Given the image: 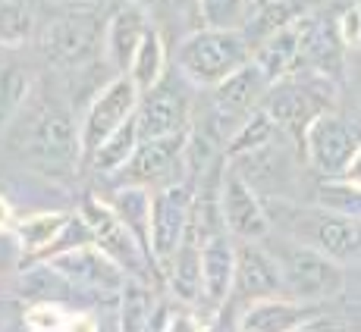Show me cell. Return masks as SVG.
Segmentation results:
<instances>
[{"mask_svg": "<svg viewBox=\"0 0 361 332\" xmlns=\"http://www.w3.org/2000/svg\"><path fill=\"white\" fill-rule=\"evenodd\" d=\"M0 135L10 160L41 182H66L85 163L79 120L51 94H32Z\"/></svg>", "mask_w": 361, "mask_h": 332, "instance_id": "obj_1", "label": "cell"}, {"mask_svg": "<svg viewBox=\"0 0 361 332\" xmlns=\"http://www.w3.org/2000/svg\"><path fill=\"white\" fill-rule=\"evenodd\" d=\"M270 226L295 241L324 251L343 267L361 264V219L352 213L327 204H289V200H270L267 204Z\"/></svg>", "mask_w": 361, "mask_h": 332, "instance_id": "obj_2", "label": "cell"}, {"mask_svg": "<svg viewBox=\"0 0 361 332\" xmlns=\"http://www.w3.org/2000/svg\"><path fill=\"white\" fill-rule=\"evenodd\" d=\"M264 245L270 248V254L280 264L289 298L321 304L336 298L345 288V267L339 260L327 257L324 251H317V248L289 238L283 232H270L264 238Z\"/></svg>", "mask_w": 361, "mask_h": 332, "instance_id": "obj_3", "label": "cell"}, {"mask_svg": "<svg viewBox=\"0 0 361 332\" xmlns=\"http://www.w3.org/2000/svg\"><path fill=\"white\" fill-rule=\"evenodd\" d=\"M104 29L107 19L94 10H66L44 19L38 32V53L54 72H82L104 60Z\"/></svg>", "mask_w": 361, "mask_h": 332, "instance_id": "obj_4", "label": "cell"}, {"mask_svg": "<svg viewBox=\"0 0 361 332\" xmlns=\"http://www.w3.org/2000/svg\"><path fill=\"white\" fill-rule=\"evenodd\" d=\"M252 60V41L235 29H207L198 25L185 38H179L176 57L173 63L176 69L192 82V88H214L233 75L239 66Z\"/></svg>", "mask_w": 361, "mask_h": 332, "instance_id": "obj_5", "label": "cell"}, {"mask_svg": "<svg viewBox=\"0 0 361 332\" xmlns=\"http://www.w3.org/2000/svg\"><path fill=\"white\" fill-rule=\"evenodd\" d=\"M333 82L336 79H327V75H317V72H293L267 88V98H264L261 110L283 132L295 138L298 151H302V135L308 129V122L317 113L330 110Z\"/></svg>", "mask_w": 361, "mask_h": 332, "instance_id": "obj_6", "label": "cell"}, {"mask_svg": "<svg viewBox=\"0 0 361 332\" xmlns=\"http://www.w3.org/2000/svg\"><path fill=\"white\" fill-rule=\"evenodd\" d=\"M361 148V132L345 116L324 110L308 122L302 135V157L324 179H343L352 157Z\"/></svg>", "mask_w": 361, "mask_h": 332, "instance_id": "obj_7", "label": "cell"}, {"mask_svg": "<svg viewBox=\"0 0 361 332\" xmlns=\"http://www.w3.org/2000/svg\"><path fill=\"white\" fill-rule=\"evenodd\" d=\"M189 88H192V82L176 69V75H170V79L164 75L154 88L142 91L138 110H135L138 135L166 138V135L189 132L192 120H195V107H192Z\"/></svg>", "mask_w": 361, "mask_h": 332, "instance_id": "obj_8", "label": "cell"}, {"mask_svg": "<svg viewBox=\"0 0 361 332\" xmlns=\"http://www.w3.org/2000/svg\"><path fill=\"white\" fill-rule=\"evenodd\" d=\"M192 213H195V189L189 182L154 189V198H151V257H154L161 276L192 229Z\"/></svg>", "mask_w": 361, "mask_h": 332, "instance_id": "obj_9", "label": "cell"}, {"mask_svg": "<svg viewBox=\"0 0 361 332\" xmlns=\"http://www.w3.org/2000/svg\"><path fill=\"white\" fill-rule=\"evenodd\" d=\"M138 98H142V91L135 88V82H132L129 75H120V72H116L101 91H94L92 98H88L85 113H82V120H79L85 163L116 129L126 126L132 116H135Z\"/></svg>", "mask_w": 361, "mask_h": 332, "instance_id": "obj_10", "label": "cell"}, {"mask_svg": "<svg viewBox=\"0 0 361 332\" xmlns=\"http://www.w3.org/2000/svg\"><path fill=\"white\" fill-rule=\"evenodd\" d=\"M217 204H220V219H224L226 232L235 241H264L274 232L261 191L248 179H242L230 163H226L224 176H220Z\"/></svg>", "mask_w": 361, "mask_h": 332, "instance_id": "obj_11", "label": "cell"}, {"mask_svg": "<svg viewBox=\"0 0 361 332\" xmlns=\"http://www.w3.org/2000/svg\"><path fill=\"white\" fill-rule=\"evenodd\" d=\"M192 129V126H189ZM185 138L189 132L166 138H142L129 163L116 172L120 185H145V189H164L173 182H185Z\"/></svg>", "mask_w": 361, "mask_h": 332, "instance_id": "obj_12", "label": "cell"}, {"mask_svg": "<svg viewBox=\"0 0 361 332\" xmlns=\"http://www.w3.org/2000/svg\"><path fill=\"white\" fill-rule=\"evenodd\" d=\"M47 267L57 276H63V282H73L79 292H88L94 298H120L123 286H126V269L94 241L57 254L47 260Z\"/></svg>", "mask_w": 361, "mask_h": 332, "instance_id": "obj_13", "label": "cell"}, {"mask_svg": "<svg viewBox=\"0 0 361 332\" xmlns=\"http://www.w3.org/2000/svg\"><path fill=\"white\" fill-rule=\"evenodd\" d=\"M280 295H289V292H286V282H283L280 264L270 254V248L264 241H239L233 292L226 304H235V310H242L255 301L280 298Z\"/></svg>", "mask_w": 361, "mask_h": 332, "instance_id": "obj_14", "label": "cell"}, {"mask_svg": "<svg viewBox=\"0 0 361 332\" xmlns=\"http://www.w3.org/2000/svg\"><path fill=\"white\" fill-rule=\"evenodd\" d=\"M201 241V279H204V304L217 310L220 304L230 301L233 276H235V251L239 241L226 232L224 223H195Z\"/></svg>", "mask_w": 361, "mask_h": 332, "instance_id": "obj_15", "label": "cell"}, {"mask_svg": "<svg viewBox=\"0 0 361 332\" xmlns=\"http://www.w3.org/2000/svg\"><path fill=\"white\" fill-rule=\"evenodd\" d=\"M270 85H274V82L261 72V66L255 63V60H248V63L239 66L233 75H226L220 85L207 88V94H211V110H217L220 116H226L230 122L242 126L248 116L261 110Z\"/></svg>", "mask_w": 361, "mask_h": 332, "instance_id": "obj_16", "label": "cell"}, {"mask_svg": "<svg viewBox=\"0 0 361 332\" xmlns=\"http://www.w3.org/2000/svg\"><path fill=\"white\" fill-rule=\"evenodd\" d=\"M154 29V19L142 4H126L107 16V29H104V63L114 72L126 75L135 51L142 47L145 34Z\"/></svg>", "mask_w": 361, "mask_h": 332, "instance_id": "obj_17", "label": "cell"}, {"mask_svg": "<svg viewBox=\"0 0 361 332\" xmlns=\"http://www.w3.org/2000/svg\"><path fill=\"white\" fill-rule=\"evenodd\" d=\"M317 317H321V310L314 304L280 295V298H264L242 307L235 326L252 332H289V329H311V323Z\"/></svg>", "mask_w": 361, "mask_h": 332, "instance_id": "obj_18", "label": "cell"}, {"mask_svg": "<svg viewBox=\"0 0 361 332\" xmlns=\"http://www.w3.org/2000/svg\"><path fill=\"white\" fill-rule=\"evenodd\" d=\"M35 94V72L16 57V47H0V132Z\"/></svg>", "mask_w": 361, "mask_h": 332, "instance_id": "obj_19", "label": "cell"}, {"mask_svg": "<svg viewBox=\"0 0 361 332\" xmlns=\"http://www.w3.org/2000/svg\"><path fill=\"white\" fill-rule=\"evenodd\" d=\"M308 13V0H252V10H248V19L242 25V34L255 44H261L264 38L276 34L280 29H289L293 23Z\"/></svg>", "mask_w": 361, "mask_h": 332, "instance_id": "obj_20", "label": "cell"}, {"mask_svg": "<svg viewBox=\"0 0 361 332\" xmlns=\"http://www.w3.org/2000/svg\"><path fill=\"white\" fill-rule=\"evenodd\" d=\"M69 217H73L69 210H51V207H41V210L29 213V217L16 219V223H13V232H16L19 248H23L25 257L41 260V254H44L47 248L60 238V232H63V226L69 223Z\"/></svg>", "mask_w": 361, "mask_h": 332, "instance_id": "obj_21", "label": "cell"}, {"mask_svg": "<svg viewBox=\"0 0 361 332\" xmlns=\"http://www.w3.org/2000/svg\"><path fill=\"white\" fill-rule=\"evenodd\" d=\"M151 198L154 191L145 185H116L110 195V207L120 217V223L142 241V248L151 254Z\"/></svg>", "mask_w": 361, "mask_h": 332, "instance_id": "obj_22", "label": "cell"}, {"mask_svg": "<svg viewBox=\"0 0 361 332\" xmlns=\"http://www.w3.org/2000/svg\"><path fill=\"white\" fill-rule=\"evenodd\" d=\"M252 60L261 66V72L270 82H280L286 75H293L298 66V23L264 38L261 44H255Z\"/></svg>", "mask_w": 361, "mask_h": 332, "instance_id": "obj_23", "label": "cell"}, {"mask_svg": "<svg viewBox=\"0 0 361 332\" xmlns=\"http://www.w3.org/2000/svg\"><path fill=\"white\" fill-rule=\"evenodd\" d=\"M38 0H0V47H25L41 32Z\"/></svg>", "mask_w": 361, "mask_h": 332, "instance_id": "obj_24", "label": "cell"}, {"mask_svg": "<svg viewBox=\"0 0 361 332\" xmlns=\"http://www.w3.org/2000/svg\"><path fill=\"white\" fill-rule=\"evenodd\" d=\"M170 53H166V41H164V32L157 29H151L148 34H145V41H142V47L135 51V57H132V63H129V79L135 82V88L138 91H148V88H154L157 82L166 75V69H170Z\"/></svg>", "mask_w": 361, "mask_h": 332, "instance_id": "obj_25", "label": "cell"}, {"mask_svg": "<svg viewBox=\"0 0 361 332\" xmlns=\"http://www.w3.org/2000/svg\"><path fill=\"white\" fill-rule=\"evenodd\" d=\"M138 141H142V135H138V122H135V116H132L126 126L116 129V132L110 135L92 157H88L85 166L94 170V172H101V176H116V172L129 163V157L135 154Z\"/></svg>", "mask_w": 361, "mask_h": 332, "instance_id": "obj_26", "label": "cell"}, {"mask_svg": "<svg viewBox=\"0 0 361 332\" xmlns=\"http://www.w3.org/2000/svg\"><path fill=\"white\" fill-rule=\"evenodd\" d=\"M161 304L154 301L151 295V286H148V276H135V279H126L120 292V326L123 329H145L151 326V314H157Z\"/></svg>", "mask_w": 361, "mask_h": 332, "instance_id": "obj_27", "label": "cell"}, {"mask_svg": "<svg viewBox=\"0 0 361 332\" xmlns=\"http://www.w3.org/2000/svg\"><path fill=\"white\" fill-rule=\"evenodd\" d=\"M252 10V0H198L201 25L207 29H235L242 32Z\"/></svg>", "mask_w": 361, "mask_h": 332, "instance_id": "obj_28", "label": "cell"}, {"mask_svg": "<svg viewBox=\"0 0 361 332\" xmlns=\"http://www.w3.org/2000/svg\"><path fill=\"white\" fill-rule=\"evenodd\" d=\"M23 323L32 329H66V326H92V317H75L63 304L38 301L23 314Z\"/></svg>", "mask_w": 361, "mask_h": 332, "instance_id": "obj_29", "label": "cell"}, {"mask_svg": "<svg viewBox=\"0 0 361 332\" xmlns=\"http://www.w3.org/2000/svg\"><path fill=\"white\" fill-rule=\"evenodd\" d=\"M145 10L151 13V19L157 23H170V25H183L185 34L195 32V23L201 25L198 16V0H135Z\"/></svg>", "mask_w": 361, "mask_h": 332, "instance_id": "obj_30", "label": "cell"}, {"mask_svg": "<svg viewBox=\"0 0 361 332\" xmlns=\"http://www.w3.org/2000/svg\"><path fill=\"white\" fill-rule=\"evenodd\" d=\"M333 25H336L343 44L352 47V51H358L361 47V0L343 4V10L333 16Z\"/></svg>", "mask_w": 361, "mask_h": 332, "instance_id": "obj_31", "label": "cell"}, {"mask_svg": "<svg viewBox=\"0 0 361 332\" xmlns=\"http://www.w3.org/2000/svg\"><path fill=\"white\" fill-rule=\"evenodd\" d=\"M19 257H25V254H23V248H19L16 232L4 229V232H0V273H4V269H10L13 264H23Z\"/></svg>", "mask_w": 361, "mask_h": 332, "instance_id": "obj_32", "label": "cell"}, {"mask_svg": "<svg viewBox=\"0 0 361 332\" xmlns=\"http://www.w3.org/2000/svg\"><path fill=\"white\" fill-rule=\"evenodd\" d=\"M343 182H349V185H358V189H361V148L355 151V157H352V163H349V170H345Z\"/></svg>", "mask_w": 361, "mask_h": 332, "instance_id": "obj_33", "label": "cell"}, {"mask_svg": "<svg viewBox=\"0 0 361 332\" xmlns=\"http://www.w3.org/2000/svg\"><path fill=\"white\" fill-rule=\"evenodd\" d=\"M13 223H16V219H13V204L4 195H0V232L13 229Z\"/></svg>", "mask_w": 361, "mask_h": 332, "instance_id": "obj_34", "label": "cell"}, {"mask_svg": "<svg viewBox=\"0 0 361 332\" xmlns=\"http://www.w3.org/2000/svg\"><path fill=\"white\" fill-rule=\"evenodd\" d=\"M75 4H85V6H101V4H110V0H75Z\"/></svg>", "mask_w": 361, "mask_h": 332, "instance_id": "obj_35", "label": "cell"}]
</instances>
